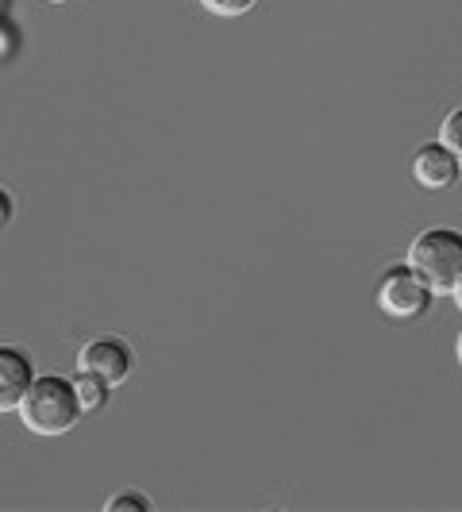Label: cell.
Segmentation results:
<instances>
[{
    "label": "cell",
    "instance_id": "6da1fadb",
    "mask_svg": "<svg viewBox=\"0 0 462 512\" xmlns=\"http://www.w3.org/2000/svg\"><path fill=\"white\" fill-rule=\"evenodd\" d=\"M16 416H20V424H24L27 432L39 439L74 432L77 424H81V405H77L70 378H62V374H35V382L27 385Z\"/></svg>",
    "mask_w": 462,
    "mask_h": 512
},
{
    "label": "cell",
    "instance_id": "7a4b0ae2",
    "mask_svg": "<svg viewBox=\"0 0 462 512\" xmlns=\"http://www.w3.org/2000/svg\"><path fill=\"white\" fill-rule=\"evenodd\" d=\"M412 270L436 297H451L462 278V231L459 228H424L409 247Z\"/></svg>",
    "mask_w": 462,
    "mask_h": 512
},
{
    "label": "cell",
    "instance_id": "3957f363",
    "mask_svg": "<svg viewBox=\"0 0 462 512\" xmlns=\"http://www.w3.org/2000/svg\"><path fill=\"white\" fill-rule=\"evenodd\" d=\"M436 301V293L424 285V278L412 270L409 262L389 266L378 282V308L389 320H420Z\"/></svg>",
    "mask_w": 462,
    "mask_h": 512
},
{
    "label": "cell",
    "instance_id": "277c9868",
    "mask_svg": "<svg viewBox=\"0 0 462 512\" xmlns=\"http://www.w3.org/2000/svg\"><path fill=\"white\" fill-rule=\"evenodd\" d=\"M77 370L81 374H97L104 382L112 385H124L135 370V351L131 343L116 339V335H101V339H89L81 351H77Z\"/></svg>",
    "mask_w": 462,
    "mask_h": 512
},
{
    "label": "cell",
    "instance_id": "5b68a950",
    "mask_svg": "<svg viewBox=\"0 0 462 512\" xmlns=\"http://www.w3.org/2000/svg\"><path fill=\"white\" fill-rule=\"evenodd\" d=\"M412 181L420 185V189H428V193H443V189H451L455 181H459L462 166L459 158L447 151L443 143H424L420 151L412 154Z\"/></svg>",
    "mask_w": 462,
    "mask_h": 512
},
{
    "label": "cell",
    "instance_id": "8992f818",
    "mask_svg": "<svg viewBox=\"0 0 462 512\" xmlns=\"http://www.w3.org/2000/svg\"><path fill=\"white\" fill-rule=\"evenodd\" d=\"M35 382V362L27 351L12 347V343H0V416L20 409L27 385Z\"/></svg>",
    "mask_w": 462,
    "mask_h": 512
},
{
    "label": "cell",
    "instance_id": "52a82bcc",
    "mask_svg": "<svg viewBox=\"0 0 462 512\" xmlns=\"http://www.w3.org/2000/svg\"><path fill=\"white\" fill-rule=\"evenodd\" d=\"M70 385H74V397H77V405H81V416L101 412L104 405H108V397H112V385L104 382V378H97V374H81V370H77L74 378H70Z\"/></svg>",
    "mask_w": 462,
    "mask_h": 512
},
{
    "label": "cell",
    "instance_id": "ba28073f",
    "mask_svg": "<svg viewBox=\"0 0 462 512\" xmlns=\"http://www.w3.org/2000/svg\"><path fill=\"white\" fill-rule=\"evenodd\" d=\"M439 143L455 154V158H459V166H462V104L443 116V124H439Z\"/></svg>",
    "mask_w": 462,
    "mask_h": 512
},
{
    "label": "cell",
    "instance_id": "9c48e42d",
    "mask_svg": "<svg viewBox=\"0 0 462 512\" xmlns=\"http://www.w3.org/2000/svg\"><path fill=\"white\" fill-rule=\"evenodd\" d=\"M108 512H151V497L147 493H139V489H124V493H116V497H108Z\"/></svg>",
    "mask_w": 462,
    "mask_h": 512
},
{
    "label": "cell",
    "instance_id": "30bf717a",
    "mask_svg": "<svg viewBox=\"0 0 462 512\" xmlns=\"http://www.w3.org/2000/svg\"><path fill=\"white\" fill-rule=\"evenodd\" d=\"M205 12L220 16V20H235V16H247L258 0H197Z\"/></svg>",
    "mask_w": 462,
    "mask_h": 512
},
{
    "label": "cell",
    "instance_id": "8fae6325",
    "mask_svg": "<svg viewBox=\"0 0 462 512\" xmlns=\"http://www.w3.org/2000/svg\"><path fill=\"white\" fill-rule=\"evenodd\" d=\"M16 51H20V27L8 16H0V58H12Z\"/></svg>",
    "mask_w": 462,
    "mask_h": 512
},
{
    "label": "cell",
    "instance_id": "7c38bea8",
    "mask_svg": "<svg viewBox=\"0 0 462 512\" xmlns=\"http://www.w3.org/2000/svg\"><path fill=\"white\" fill-rule=\"evenodd\" d=\"M12 216H16V197H12V193L0 185V228H4Z\"/></svg>",
    "mask_w": 462,
    "mask_h": 512
},
{
    "label": "cell",
    "instance_id": "4fadbf2b",
    "mask_svg": "<svg viewBox=\"0 0 462 512\" xmlns=\"http://www.w3.org/2000/svg\"><path fill=\"white\" fill-rule=\"evenodd\" d=\"M451 297H455V308H459V312H462V278H459V285L451 289Z\"/></svg>",
    "mask_w": 462,
    "mask_h": 512
},
{
    "label": "cell",
    "instance_id": "5bb4252c",
    "mask_svg": "<svg viewBox=\"0 0 462 512\" xmlns=\"http://www.w3.org/2000/svg\"><path fill=\"white\" fill-rule=\"evenodd\" d=\"M455 359H459V366H462V332H459V339H455Z\"/></svg>",
    "mask_w": 462,
    "mask_h": 512
},
{
    "label": "cell",
    "instance_id": "9a60e30c",
    "mask_svg": "<svg viewBox=\"0 0 462 512\" xmlns=\"http://www.w3.org/2000/svg\"><path fill=\"white\" fill-rule=\"evenodd\" d=\"M8 8H12V0H0V16H8Z\"/></svg>",
    "mask_w": 462,
    "mask_h": 512
},
{
    "label": "cell",
    "instance_id": "2e32d148",
    "mask_svg": "<svg viewBox=\"0 0 462 512\" xmlns=\"http://www.w3.org/2000/svg\"><path fill=\"white\" fill-rule=\"evenodd\" d=\"M47 4H66V0H47Z\"/></svg>",
    "mask_w": 462,
    "mask_h": 512
}]
</instances>
